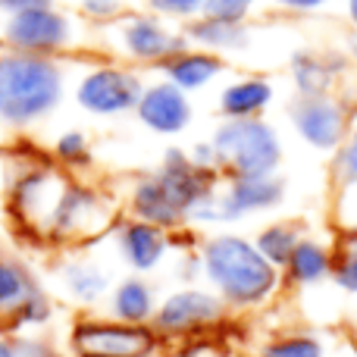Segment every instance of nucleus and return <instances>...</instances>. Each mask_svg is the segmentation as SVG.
<instances>
[{"label":"nucleus","instance_id":"obj_1","mask_svg":"<svg viewBox=\"0 0 357 357\" xmlns=\"http://www.w3.org/2000/svg\"><path fill=\"white\" fill-rule=\"evenodd\" d=\"M201 270L229 310H257L282 289V270L257 251L251 238L235 232L213 235L201 245Z\"/></svg>","mask_w":357,"mask_h":357},{"label":"nucleus","instance_id":"obj_2","mask_svg":"<svg viewBox=\"0 0 357 357\" xmlns=\"http://www.w3.org/2000/svg\"><path fill=\"white\" fill-rule=\"evenodd\" d=\"M66 94V73L56 56L0 50V126L29 129L47 119Z\"/></svg>","mask_w":357,"mask_h":357},{"label":"nucleus","instance_id":"obj_3","mask_svg":"<svg viewBox=\"0 0 357 357\" xmlns=\"http://www.w3.org/2000/svg\"><path fill=\"white\" fill-rule=\"evenodd\" d=\"M216 167L226 176H276L282 167V138L264 116L222 119L213 138Z\"/></svg>","mask_w":357,"mask_h":357},{"label":"nucleus","instance_id":"obj_4","mask_svg":"<svg viewBox=\"0 0 357 357\" xmlns=\"http://www.w3.org/2000/svg\"><path fill=\"white\" fill-rule=\"evenodd\" d=\"M163 339L154 326H135L113 317H82L69 329L73 357H154Z\"/></svg>","mask_w":357,"mask_h":357},{"label":"nucleus","instance_id":"obj_5","mask_svg":"<svg viewBox=\"0 0 357 357\" xmlns=\"http://www.w3.org/2000/svg\"><path fill=\"white\" fill-rule=\"evenodd\" d=\"M116 213L110 207V197L104 191L82 182H66L54 213L47 220L44 238L50 241H85L116 226Z\"/></svg>","mask_w":357,"mask_h":357},{"label":"nucleus","instance_id":"obj_6","mask_svg":"<svg viewBox=\"0 0 357 357\" xmlns=\"http://www.w3.org/2000/svg\"><path fill=\"white\" fill-rule=\"evenodd\" d=\"M229 317V307L213 289H197V285H185L178 291H169L154 310V333L160 339H191V335H204L210 329L222 326Z\"/></svg>","mask_w":357,"mask_h":357},{"label":"nucleus","instance_id":"obj_7","mask_svg":"<svg viewBox=\"0 0 357 357\" xmlns=\"http://www.w3.org/2000/svg\"><path fill=\"white\" fill-rule=\"evenodd\" d=\"M6 50L31 56H56L73 44V19L56 6H38L3 19L0 29Z\"/></svg>","mask_w":357,"mask_h":357},{"label":"nucleus","instance_id":"obj_8","mask_svg":"<svg viewBox=\"0 0 357 357\" xmlns=\"http://www.w3.org/2000/svg\"><path fill=\"white\" fill-rule=\"evenodd\" d=\"M144 82L135 69L126 66H91L75 85V104L91 116H123L135 113Z\"/></svg>","mask_w":357,"mask_h":357},{"label":"nucleus","instance_id":"obj_9","mask_svg":"<svg viewBox=\"0 0 357 357\" xmlns=\"http://www.w3.org/2000/svg\"><path fill=\"white\" fill-rule=\"evenodd\" d=\"M291 129L304 144L323 154H335L345 135L351 132V113L339 94H317V98H295L289 107Z\"/></svg>","mask_w":357,"mask_h":357},{"label":"nucleus","instance_id":"obj_10","mask_svg":"<svg viewBox=\"0 0 357 357\" xmlns=\"http://www.w3.org/2000/svg\"><path fill=\"white\" fill-rule=\"evenodd\" d=\"M66 182L69 178H63L60 169L29 167L10 185V213L16 216L25 229L44 235L47 220H50V213H54Z\"/></svg>","mask_w":357,"mask_h":357},{"label":"nucleus","instance_id":"obj_11","mask_svg":"<svg viewBox=\"0 0 357 357\" xmlns=\"http://www.w3.org/2000/svg\"><path fill=\"white\" fill-rule=\"evenodd\" d=\"M157 178L167 185V191L173 195V201L185 210V216L191 220L197 207H204L207 201H213L220 195V169H204L197 167L188 157V151L169 148L160 160V169H157Z\"/></svg>","mask_w":357,"mask_h":357},{"label":"nucleus","instance_id":"obj_12","mask_svg":"<svg viewBox=\"0 0 357 357\" xmlns=\"http://www.w3.org/2000/svg\"><path fill=\"white\" fill-rule=\"evenodd\" d=\"M119 47H123V54L135 63L163 66L167 60H173V56H178L182 50H188L191 44H188V38H185V31L182 35H178V31H169L160 16L142 13V16H132L119 25Z\"/></svg>","mask_w":357,"mask_h":357},{"label":"nucleus","instance_id":"obj_13","mask_svg":"<svg viewBox=\"0 0 357 357\" xmlns=\"http://www.w3.org/2000/svg\"><path fill=\"white\" fill-rule=\"evenodd\" d=\"M285 197V182L279 176H229V182L216 195L220 222L245 220L251 213H266L279 207Z\"/></svg>","mask_w":357,"mask_h":357},{"label":"nucleus","instance_id":"obj_14","mask_svg":"<svg viewBox=\"0 0 357 357\" xmlns=\"http://www.w3.org/2000/svg\"><path fill=\"white\" fill-rule=\"evenodd\" d=\"M135 116L144 129H151L154 135H178L191 126V116H195V107H191V98L176 88L173 82L160 79L144 85L142 100L135 107Z\"/></svg>","mask_w":357,"mask_h":357},{"label":"nucleus","instance_id":"obj_15","mask_svg":"<svg viewBox=\"0 0 357 357\" xmlns=\"http://www.w3.org/2000/svg\"><path fill=\"white\" fill-rule=\"evenodd\" d=\"M173 232L167 229H157L151 222H142V220H126L116 222V248H119V257L126 260L129 270H135L138 276L142 273H151L163 264V257L169 254L173 248Z\"/></svg>","mask_w":357,"mask_h":357},{"label":"nucleus","instance_id":"obj_16","mask_svg":"<svg viewBox=\"0 0 357 357\" xmlns=\"http://www.w3.org/2000/svg\"><path fill=\"white\" fill-rule=\"evenodd\" d=\"M129 216L132 220L151 222L157 229H167V232H176V229L188 226V216L185 210L173 201V195L167 191V185L157 178V173L142 176L129 191Z\"/></svg>","mask_w":357,"mask_h":357},{"label":"nucleus","instance_id":"obj_17","mask_svg":"<svg viewBox=\"0 0 357 357\" xmlns=\"http://www.w3.org/2000/svg\"><path fill=\"white\" fill-rule=\"evenodd\" d=\"M333 264H335V251L326 241H317L310 235H304L298 241V248L291 251L289 264L282 266V282L295 285V289H310L320 285L326 279H333Z\"/></svg>","mask_w":357,"mask_h":357},{"label":"nucleus","instance_id":"obj_18","mask_svg":"<svg viewBox=\"0 0 357 357\" xmlns=\"http://www.w3.org/2000/svg\"><path fill=\"white\" fill-rule=\"evenodd\" d=\"M222 69H226V63H222L220 54H210V50H201V47H188L178 56H173V60L163 63L160 73L167 82H173L176 88H182V91L188 94V91H201V88L213 85L222 75Z\"/></svg>","mask_w":357,"mask_h":357},{"label":"nucleus","instance_id":"obj_19","mask_svg":"<svg viewBox=\"0 0 357 357\" xmlns=\"http://www.w3.org/2000/svg\"><path fill=\"white\" fill-rule=\"evenodd\" d=\"M185 38L191 47L222 54V50H245L251 44V29H248V22H232V19L201 13L185 25Z\"/></svg>","mask_w":357,"mask_h":357},{"label":"nucleus","instance_id":"obj_20","mask_svg":"<svg viewBox=\"0 0 357 357\" xmlns=\"http://www.w3.org/2000/svg\"><path fill=\"white\" fill-rule=\"evenodd\" d=\"M273 88L270 79L264 75H245V79L229 82L220 91V113L226 119H254L264 116L266 107L273 104Z\"/></svg>","mask_w":357,"mask_h":357},{"label":"nucleus","instance_id":"obj_21","mask_svg":"<svg viewBox=\"0 0 357 357\" xmlns=\"http://www.w3.org/2000/svg\"><path fill=\"white\" fill-rule=\"evenodd\" d=\"M157 291L144 276H126L123 282H116V289L110 291V317L123 323H135V326H151L157 310Z\"/></svg>","mask_w":357,"mask_h":357},{"label":"nucleus","instance_id":"obj_22","mask_svg":"<svg viewBox=\"0 0 357 357\" xmlns=\"http://www.w3.org/2000/svg\"><path fill=\"white\" fill-rule=\"evenodd\" d=\"M35 273L19 257L0 254V323H10L22 304H29L35 295H41Z\"/></svg>","mask_w":357,"mask_h":357},{"label":"nucleus","instance_id":"obj_23","mask_svg":"<svg viewBox=\"0 0 357 357\" xmlns=\"http://www.w3.org/2000/svg\"><path fill=\"white\" fill-rule=\"evenodd\" d=\"M291 85H295L298 98H317V94H333L335 75L342 73V63L333 56L314 54V50H301L291 56Z\"/></svg>","mask_w":357,"mask_h":357},{"label":"nucleus","instance_id":"obj_24","mask_svg":"<svg viewBox=\"0 0 357 357\" xmlns=\"http://www.w3.org/2000/svg\"><path fill=\"white\" fill-rule=\"evenodd\" d=\"M60 282L79 304H98L110 295V276L100 264L88 257H73L60 266Z\"/></svg>","mask_w":357,"mask_h":357},{"label":"nucleus","instance_id":"obj_25","mask_svg":"<svg viewBox=\"0 0 357 357\" xmlns=\"http://www.w3.org/2000/svg\"><path fill=\"white\" fill-rule=\"evenodd\" d=\"M304 238V229L298 226V222H289V220H279V222H270V226H264L257 232V238H254V245H257V251L264 254L266 260H270L276 270H282L285 264H289L291 251L298 248V241Z\"/></svg>","mask_w":357,"mask_h":357},{"label":"nucleus","instance_id":"obj_26","mask_svg":"<svg viewBox=\"0 0 357 357\" xmlns=\"http://www.w3.org/2000/svg\"><path fill=\"white\" fill-rule=\"evenodd\" d=\"M260 357H326V348L310 333H285L266 342Z\"/></svg>","mask_w":357,"mask_h":357},{"label":"nucleus","instance_id":"obj_27","mask_svg":"<svg viewBox=\"0 0 357 357\" xmlns=\"http://www.w3.org/2000/svg\"><path fill=\"white\" fill-rule=\"evenodd\" d=\"M54 160L60 163V167H75V169L88 167V163H91V142H88L85 132L69 129V132H63V135H56Z\"/></svg>","mask_w":357,"mask_h":357},{"label":"nucleus","instance_id":"obj_28","mask_svg":"<svg viewBox=\"0 0 357 357\" xmlns=\"http://www.w3.org/2000/svg\"><path fill=\"white\" fill-rule=\"evenodd\" d=\"M333 182L339 188H354L357 185V126H351L345 142L333 154Z\"/></svg>","mask_w":357,"mask_h":357},{"label":"nucleus","instance_id":"obj_29","mask_svg":"<svg viewBox=\"0 0 357 357\" xmlns=\"http://www.w3.org/2000/svg\"><path fill=\"white\" fill-rule=\"evenodd\" d=\"M50 317H54V304H50L47 291H41V295H35L29 304H22L6 326L10 329H31V326H44Z\"/></svg>","mask_w":357,"mask_h":357},{"label":"nucleus","instance_id":"obj_30","mask_svg":"<svg viewBox=\"0 0 357 357\" xmlns=\"http://www.w3.org/2000/svg\"><path fill=\"white\" fill-rule=\"evenodd\" d=\"M333 282L345 295H357V248H339L335 251Z\"/></svg>","mask_w":357,"mask_h":357},{"label":"nucleus","instance_id":"obj_31","mask_svg":"<svg viewBox=\"0 0 357 357\" xmlns=\"http://www.w3.org/2000/svg\"><path fill=\"white\" fill-rule=\"evenodd\" d=\"M257 3L260 0H207L201 13L220 16V19H232V22H245L248 13H251Z\"/></svg>","mask_w":357,"mask_h":357},{"label":"nucleus","instance_id":"obj_32","mask_svg":"<svg viewBox=\"0 0 357 357\" xmlns=\"http://www.w3.org/2000/svg\"><path fill=\"white\" fill-rule=\"evenodd\" d=\"M148 6L154 10V16H163V19H185V22H191L195 16H201V6L195 0H148Z\"/></svg>","mask_w":357,"mask_h":357},{"label":"nucleus","instance_id":"obj_33","mask_svg":"<svg viewBox=\"0 0 357 357\" xmlns=\"http://www.w3.org/2000/svg\"><path fill=\"white\" fill-rule=\"evenodd\" d=\"M13 357H63V354H60V348L50 345L47 339L16 335V339H13Z\"/></svg>","mask_w":357,"mask_h":357},{"label":"nucleus","instance_id":"obj_34","mask_svg":"<svg viewBox=\"0 0 357 357\" xmlns=\"http://www.w3.org/2000/svg\"><path fill=\"white\" fill-rule=\"evenodd\" d=\"M82 10H85L88 19H98V22H107V19H116L123 3L119 0H82Z\"/></svg>","mask_w":357,"mask_h":357},{"label":"nucleus","instance_id":"obj_35","mask_svg":"<svg viewBox=\"0 0 357 357\" xmlns=\"http://www.w3.org/2000/svg\"><path fill=\"white\" fill-rule=\"evenodd\" d=\"M38 6H54V0H0V16H16L25 10H38Z\"/></svg>","mask_w":357,"mask_h":357},{"label":"nucleus","instance_id":"obj_36","mask_svg":"<svg viewBox=\"0 0 357 357\" xmlns=\"http://www.w3.org/2000/svg\"><path fill=\"white\" fill-rule=\"evenodd\" d=\"M188 157L197 163V167H204V169H220V167H216V154H213V144H210V142L195 144V148L188 151Z\"/></svg>","mask_w":357,"mask_h":357},{"label":"nucleus","instance_id":"obj_37","mask_svg":"<svg viewBox=\"0 0 357 357\" xmlns=\"http://www.w3.org/2000/svg\"><path fill=\"white\" fill-rule=\"evenodd\" d=\"M273 3L289 13H314V10H323L329 0H273Z\"/></svg>","mask_w":357,"mask_h":357},{"label":"nucleus","instance_id":"obj_38","mask_svg":"<svg viewBox=\"0 0 357 357\" xmlns=\"http://www.w3.org/2000/svg\"><path fill=\"white\" fill-rule=\"evenodd\" d=\"M0 357H13V335L0 333Z\"/></svg>","mask_w":357,"mask_h":357},{"label":"nucleus","instance_id":"obj_39","mask_svg":"<svg viewBox=\"0 0 357 357\" xmlns=\"http://www.w3.org/2000/svg\"><path fill=\"white\" fill-rule=\"evenodd\" d=\"M345 13L351 19V25H357V0H345Z\"/></svg>","mask_w":357,"mask_h":357},{"label":"nucleus","instance_id":"obj_40","mask_svg":"<svg viewBox=\"0 0 357 357\" xmlns=\"http://www.w3.org/2000/svg\"><path fill=\"white\" fill-rule=\"evenodd\" d=\"M351 56H354V63H357V35L351 38Z\"/></svg>","mask_w":357,"mask_h":357},{"label":"nucleus","instance_id":"obj_41","mask_svg":"<svg viewBox=\"0 0 357 357\" xmlns=\"http://www.w3.org/2000/svg\"><path fill=\"white\" fill-rule=\"evenodd\" d=\"M195 3H197V6H201V10H204V3H207V0H195Z\"/></svg>","mask_w":357,"mask_h":357},{"label":"nucleus","instance_id":"obj_42","mask_svg":"<svg viewBox=\"0 0 357 357\" xmlns=\"http://www.w3.org/2000/svg\"><path fill=\"white\" fill-rule=\"evenodd\" d=\"M0 29H3V16H0Z\"/></svg>","mask_w":357,"mask_h":357}]
</instances>
